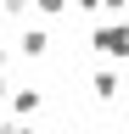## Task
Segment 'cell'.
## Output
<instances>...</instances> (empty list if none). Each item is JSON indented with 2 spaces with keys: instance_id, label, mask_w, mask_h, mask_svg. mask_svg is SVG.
Masks as SVG:
<instances>
[{
  "instance_id": "cell-6",
  "label": "cell",
  "mask_w": 129,
  "mask_h": 134,
  "mask_svg": "<svg viewBox=\"0 0 129 134\" xmlns=\"http://www.w3.org/2000/svg\"><path fill=\"white\" fill-rule=\"evenodd\" d=\"M28 6H34V0H0V11H6V17H23Z\"/></svg>"
},
{
  "instance_id": "cell-10",
  "label": "cell",
  "mask_w": 129,
  "mask_h": 134,
  "mask_svg": "<svg viewBox=\"0 0 129 134\" xmlns=\"http://www.w3.org/2000/svg\"><path fill=\"white\" fill-rule=\"evenodd\" d=\"M11 50H17V45H11ZM11 50H6V45H0V73H6V62H11Z\"/></svg>"
},
{
  "instance_id": "cell-5",
  "label": "cell",
  "mask_w": 129,
  "mask_h": 134,
  "mask_svg": "<svg viewBox=\"0 0 129 134\" xmlns=\"http://www.w3.org/2000/svg\"><path fill=\"white\" fill-rule=\"evenodd\" d=\"M0 134H39V129L28 123V117H11V123H0Z\"/></svg>"
},
{
  "instance_id": "cell-8",
  "label": "cell",
  "mask_w": 129,
  "mask_h": 134,
  "mask_svg": "<svg viewBox=\"0 0 129 134\" xmlns=\"http://www.w3.org/2000/svg\"><path fill=\"white\" fill-rule=\"evenodd\" d=\"M123 6H129V0H101V11H112V17H118Z\"/></svg>"
},
{
  "instance_id": "cell-2",
  "label": "cell",
  "mask_w": 129,
  "mask_h": 134,
  "mask_svg": "<svg viewBox=\"0 0 129 134\" xmlns=\"http://www.w3.org/2000/svg\"><path fill=\"white\" fill-rule=\"evenodd\" d=\"M6 106H11V117H34V112L45 106V95L34 90V84H23V90H11V95H6Z\"/></svg>"
},
{
  "instance_id": "cell-4",
  "label": "cell",
  "mask_w": 129,
  "mask_h": 134,
  "mask_svg": "<svg viewBox=\"0 0 129 134\" xmlns=\"http://www.w3.org/2000/svg\"><path fill=\"white\" fill-rule=\"evenodd\" d=\"M118 90H123V78L112 73V67H101V73L90 78V95H95V100H118Z\"/></svg>"
},
{
  "instance_id": "cell-1",
  "label": "cell",
  "mask_w": 129,
  "mask_h": 134,
  "mask_svg": "<svg viewBox=\"0 0 129 134\" xmlns=\"http://www.w3.org/2000/svg\"><path fill=\"white\" fill-rule=\"evenodd\" d=\"M90 50L107 62H129V23H101L90 34Z\"/></svg>"
},
{
  "instance_id": "cell-7",
  "label": "cell",
  "mask_w": 129,
  "mask_h": 134,
  "mask_svg": "<svg viewBox=\"0 0 129 134\" xmlns=\"http://www.w3.org/2000/svg\"><path fill=\"white\" fill-rule=\"evenodd\" d=\"M34 6H39L45 17H62V11H68V0H34Z\"/></svg>"
},
{
  "instance_id": "cell-11",
  "label": "cell",
  "mask_w": 129,
  "mask_h": 134,
  "mask_svg": "<svg viewBox=\"0 0 129 134\" xmlns=\"http://www.w3.org/2000/svg\"><path fill=\"white\" fill-rule=\"evenodd\" d=\"M0 95H11V84H6V78H0Z\"/></svg>"
},
{
  "instance_id": "cell-3",
  "label": "cell",
  "mask_w": 129,
  "mask_h": 134,
  "mask_svg": "<svg viewBox=\"0 0 129 134\" xmlns=\"http://www.w3.org/2000/svg\"><path fill=\"white\" fill-rule=\"evenodd\" d=\"M45 50H51V34H45V28H23V34H17V56H28V62H39Z\"/></svg>"
},
{
  "instance_id": "cell-9",
  "label": "cell",
  "mask_w": 129,
  "mask_h": 134,
  "mask_svg": "<svg viewBox=\"0 0 129 134\" xmlns=\"http://www.w3.org/2000/svg\"><path fill=\"white\" fill-rule=\"evenodd\" d=\"M73 6H79V11H101V0H73Z\"/></svg>"
}]
</instances>
